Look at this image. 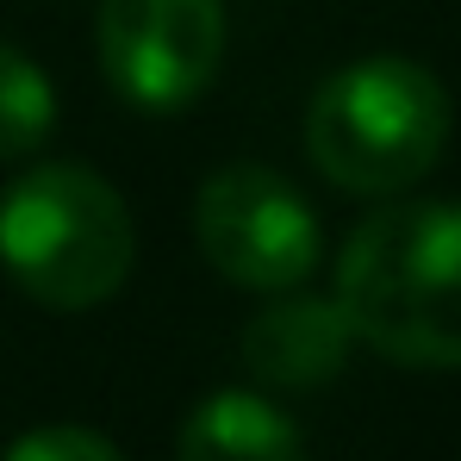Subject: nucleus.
I'll use <instances>...</instances> for the list:
<instances>
[{
    "label": "nucleus",
    "instance_id": "nucleus-1",
    "mask_svg": "<svg viewBox=\"0 0 461 461\" xmlns=\"http://www.w3.org/2000/svg\"><path fill=\"white\" fill-rule=\"evenodd\" d=\"M356 343L399 368H461V200L368 212L337 256L330 294Z\"/></svg>",
    "mask_w": 461,
    "mask_h": 461
},
{
    "label": "nucleus",
    "instance_id": "nucleus-2",
    "mask_svg": "<svg viewBox=\"0 0 461 461\" xmlns=\"http://www.w3.org/2000/svg\"><path fill=\"white\" fill-rule=\"evenodd\" d=\"M0 262L38 306L94 312L138 262L131 206L81 162H32L0 194Z\"/></svg>",
    "mask_w": 461,
    "mask_h": 461
},
{
    "label": "nucleus",
    "instance_id": "nucleus-3",
    "mask_svg": "<svg viewBox=\"0 0 461 461\" xmlns=\"http://www.w3.org/2000/svg\"><path fill=\"white\" fill-rule=\"evenodd\" d=\"M449 87L411 57H362L324 81L306 106V150L312 168L343 187L393 200L418 187L449 144Z\"/></svg>",
    "mask_w": 461,
    "mask_h": 461
},
{
    "label": "nucleus",
    "instance_id": "nucleus-4",
    "mask_svg": "<svg viewBox=\"0 0 461 461\" xmlns=\"http://www.w3.org/2000/svg\"><path fill=\"white\" fill-rule=\"evenodd\" d=\"M194 243L230 287L249 294L306 287L318 268V219L306 194L262 162H225L200 181Z\"/></svg>",
    "mask_w": 461,
    "mask_h": 461
},
{
    "label": "nucleus",
    "instance_id": "nucleus-5",
    "mask_svg": "<svg viewBox=\"0 0 461 461\" xmlns=\"http://www.w3.org/2000/svg\"><path fill=\"white\" fill-rule=\"evenodd\" d=\"M94 50L131 113H181L219 76L225 0H100Z\"/></svg>",
    "mask_w": 461,
    "mask_h": 461
},
{
    "label": "nucleus",
    "instance_id": "nucleus-6",
    "mask_svg": "<svg viewBox=\"0 0 461 461\" xmlns=\"http://www.w3.org/2000/svg\"><path fill=\"white\" fill-rule=\"evenodd\" d=\"M243 375L275 393H312V386L337 381L349 349H356V330L337 300H318V294H275V306H262L243 324Z\"/></svg>",
    "mask_w": 461,
    "mask_h": 461
},
{
    "label": "nucleus",
    "instance_id": "nucleus-7",
    "mask_svg": "<svg viewBox=\"0 0 461 461\" xmlns=\"http://www.w3.org/2000/svg\"><path fill=\"white\" fill-rule=\"evenodd\" d=\"M175 449L181 461H306V437L275 399L225 386L187 411Z\"/></svg>",
    "mask_w": 461,
    "mask_h": 461
},
{
    "label": "nucleus",
    "instance_id": "nucleus-8",
    "mask_svg": "<svg viewBox=\"0 0 461 461\" xmlns=\"http://www.w3.org/2000/svg\"><path fill=\"white\" fill-rule=\"evenodd\" d=\"M57 131V87L19 50L0 44V162H25Z\"/></svg>",
    "mask_w": 461,
    "mask_h": 461
},
{
    "label": "nucleus",
    "instance_id": "nucleus-9",
    "mask_svg": "<svg viewBox=\"0 0 461 461\" xmlns=\"http://www.w3.org/2000/svg\"><path fill=\"white\" fill-rule=\"evenodd\" d=\"M0 461H125V456H119V443H106L87 424H38Z\"/></svg>",
    "mask_w": 461,
    "mask_h": 461
}]
</instances>
